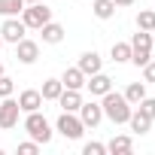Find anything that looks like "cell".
I'll return each mask as SVG.
<instances>
[{
    "label": "cell",
    "mask_w": 155,
    "mask_h": 155,
    "mask_svg": "<svg viewBox=\"0 0 155 155\" xmlns=\"http://www.w3.org/2000/svg\"><path fill=\"white\" fill-rule=\"evenodd\" d=\"M37 152H40V143H37V140L18 143V155H37Z\"/></svg>",
    "instance_id": "cell-27"
},
{
    "label": "cell",
    "mask_w": 155,
    "mask_h": 155,
    "mask_svg": "<svg viewBox=\"0 0 155 155\" xmlns=\"http://www.w3.org/2000/svg\"><path fill=\"white\" fill-rule=\"evenodd\" d=\"M137 110H143V113H146L149 119H155V97H149V94H146V97H143V101L137 104Z\"/></svg>",
    "instance_id": "cell-26"
},
{
    "label": "cell",
    "mask_w": 155,
    "mask_h": 155,
    "mask_svg": "<svg viewBox=\"0 0 155 155\" xmlns=\"http://www.w3.org/2000/svg\"><path fill=\"white\" fill-rule=\"evenodd\" d=\"M40 34H43V43H49V46H58V43L64 40V28H61L58 21H46V25L40 28Z\"/></svg>",
    "instance_id": "cell-16"
},
{
    "label": "cell",
    "mask_w": 155,
    "mask_h": 155,
    "mask_svg": "<svg viewBox=\"0 0 155 155\" xmlns=\"http://www.w3.org/2000/svg\"><path fill=\"white\" fill-rule=\"evenodd\" d=\"M21 21H25V28L28 31H40L46 21H52V9L43 3H25V9H21Z\"/></svg>",
    "instance_id": "cell-4"
},
{
    "label": "cell",
    "mask_w": 155,
    "mask_h": 155,
    "mask_svg": "<svg viewBox=\"0 0 155 155\" xmlns=\"http://www.w3.org/2000/svg\"><path fill=\"white\" fill-rule=\"evenodd\" d=\"M143 82H155V61L143 64Z\"/></svg>",
    "instance_id": "cell-28"
},
{
    "label": "cell",
    "mask_w": 155,
    "mask_h": 155,
    "mask_svg": "<svg viewBox=\"0 0 155 155\" xmlns=\"http://www.w3.org/2000/svg\"><path fill=\"white\" fill-rule=\"evenodd\" d=\"M15 58H18L21 64H34V61L40 58V46H37L34 40H28V37H25V40H18V43H15Z\"/></svg>",
    "instance_id": "cell-9"
},
{
    "label": "cell",
    "mask_w": 155,
    "mask_h": 155,
    "mask_svg": "<svg viewBox=\"0 0 155 155\" xmlns=\"http://www.w3.org/2000/svg\"><path fill=\"white\" fill-rule=\"evenodd\" d=\"M137 28L140 31H155V9H140L137 12Z\"/></svg>",
    "instance_id": "cell-23"
},
{
    "label": "cell",
    "mask_w": 155,
    "mask_h": 155,
    "mask_svg": "<svg viewBox=\"0 0 155 155\" xmlns=\"http://www.w3.org/2000/svg\"><path fill=\"white\" fill-rule=\"evenodd\" d=\"M46 101H43V94L37 91V88H25L21 94H18V107H21V113H34V110H40Z\"/></svg>",
    "instance_id": "cell-13"
},
{
    "label": "cell",
    "mask_w": 155,
    "mask_h": 155,
    "mask_svg": "<svg viewBox=\"0 0 155 155\" xmlns=\"http://www.w3.org/2000/svg\"><path fill=\"white\" fill-rule=\"evenodd\" d=\"M85 79H88V76H85L79 67H67V70L61 73V85H64V88H73V91H82V88H85Z\"/></svg>",
    "instance_id": "cell-10"
},
{
    "label": "cell",
    "mask_w": 155,
    "mask_h": 155,
    "mask_svg": "<svg viewBox=\"0 0 155 155\" xmlns=\"http://www.w3.org/2000/svg\"><path fill=\"white\" fill-rule=\"evenodd\" d=\"M101 107H104V119H110L113 125H128V119H131V104L125 101V94H119V91H107L104 97H101Z\"/></svg>",
    "instance_id": "cell-1"
},
{
    "label": "cell",
    "mask_w": 155,
    "mask_h": 155,
    "mask_svg": "<svg viewBox=\"0 0 155 155\" xmlns=\"http://www.w3.org/2000/svg\"><path fill=\"white\" fill-rule=\"evenodd\" d=\"M55 131H58L64 140H79V137L85 134V125H82L79 113H64V110H61V116H58V122H55Z\"/></svg>",
    "instance_id": "cell-5"
},
{
    "label": "cell",
    "mask_w": 155,
    "mask_h": 155,
    "mask_svg": "<svg viewBox=\"0 0 155 155\" xmlns=\"http://www.w3.org/2000/svg\"><path fill=\"white\" fill-rule=\"evenodd\" d=\"M25 9V0H0V15L9 18V15H21Z\"/></svg>",
    "instance_id": "cell-22"
},
{
    "label": "cell",
    "mask_w": 155,
    "mask_h": 155,
    "mask_svg": "<svg viewBox=\"0 0 155 155\" xmlns=\"http://www.w3.org/2000/svg\"><path fill=\"white\" fill-rule=\"evenodd\" d=\"M0 76H3V64H0Z\"/></svg>",
    "instance_id": "cell-33"
},
{
    "label": "cell",
    "mask_w": 155,
    "mask_h": 155,
    "mask_svg": "<svg viewBox=\"0 0 155 155\" xmlns=\"http://www.w3.org/2000/svg\"><path fill=\"white\" fill-rule=\"evenodd\" d=\"M91 12H94L101 21H107V18L116 15V3H113V0H91Z\"/></svg>",
    "instance_id": "cell-18"
},
{
    "label": "cell",
    "mask_w": 155,
    "mask_h": 155,
    "mask_svg": "<svg viewBox=\"0 0 155 155\" xmlns=\"http://www.w3.org/2000/svg\"><path fill=\"white\" fill-rule=\"evenodd\" d=\"M152 55H155V31H152Z\"/></svg>",
    "instance_id": "cell-30"
},
{
    "label": "cell",
    "mask_w": 155,
    "mask_h": 155,
    "mask_svg": "<svg viewBox=\"0 0 155 155\" xmlns=\"http://www.w3.org/2000/svg\"><path fill=\"white\" fill-rule=\"evenodd\" d=\"M18 116H21L18 101H12V97H0V128H3V131L15 128V125H18Z\"/></svg>",
    "instance_id": "cell-6"
},
{
    "label": "cell",
    "mask_w": 155,
    "mask_h": 155,
    "mask_svg": "<svg viewBox=\"0 0 155 155\" xmlns=\"http://www.w3.org/2000/svg\"><path fill=\"white\" fill-rule=\"evenodd\" d=\"M134 149V137H128V134H116L110 143H107V152H113V155H125V152H131Z\"/></svg>",
    "instance_id": "cell-17"
},
{
    "label": "cell",
    "mask_w": 155,
    "mask_h": 155,
    "mask_svg": "<svg viewBox=\"0 0 155 155\" xmlns=\"http://www.w3.org/2000/svg\"><path fill=\"white\" fill-rule=\"evenodd\" d=\"M76 67H79L85 76H91V73H101V67H104V58L91 49V52H82L79 55V64H76Z\"/></svg>",
    "instance_id": "cell-12"
},
{
    "label": "cell",
    "mask_w": 155,
    "mask_h": 155,
    "mask_svg": "<svg viewBox=\"0 0 155 155\" xmlns=\"http://www.w3.org/2000/svg\"><path fill=\"white\" fill-rule=\"evenodd\" d=\"M110 55H113L116 64H128V61H131V43H113Z\"/></svg>",
    "instance_id": "cell-21"
},
{
    "label": "cell",
    "mask_w": 155,
    "mask_h": 155,
    "mask_svg": "<svg viewBox=\"0 0 155 155\" xmlns=\"http://www.w3.org/2000/svg\"><path fill=\"white\" fill-rule=\"evenodd\" d=\"M85 88H88L91 94H97V97H104V94H107V91L113 88V79H110L107 73H91L88 79H85Z\"/></svg>",
    "instance_id": "cell-11"
},
{
    "label": "cell",
    "mask_w": 155,
    "mask_h": 155,
    "mask_svg": "<svg viewBox=\"0 0 155 155\" xmlns=\"http://www.w3.org/2000/svg\"><path fill=\"white\" fill-rule=\"evenodd\" d=\"M143 97H146V82H131V85L125 88V101H128L131 107H137Z\"/></svg>",
    "instance_id": "cell-19"
},
{
    "label": "cell",
    "mask_w": 155,
    "mask_h": 155,
    "mask_svg": "<svg viewBox=\"0 0 155 155\" xmlns=\"http://www.w3.org/2000/svg\"><path fill=\"white\" fill-rule=\"evenodd\" d=\"M25 34H28V28H25V21L18 18V15H9L3 25H0V37H3V43H18V40H25Z\"/></svg>",
    "instance_id": "cell-7"
},
{
    "label": "cell",
    "mask_w": 155,
    "mask_h": 155,
    "mask_svg": "<svg viewBox=\"0 0 155 155\" xmlns=\"http://www.w3.org/2000/svg\"><path fill=\"white\" fill-rule=\"evenodd\" d=\"M149 61H152V34L137 28V34L131 37V64L143 67Z\"/></svg>",
    "instance_id": "cell-3"
},
{
    "label": "cell",
    "mask_w": 155,
    "mask_h": 155,
    "mask_svg": "<svg viewBox=\"0 0 155 155\" xmlns=\"http://www.w3.org/2000/svg\"><path fill=\"white\" fill-rule=\"evenodd\" d=\"M58 104H61L64 113H79V107H82V94L73 91V88H64L61 97H58Z\"/></svg>",
    "instance_id": "cell-15"
},
{
    "label": "cell",
    "mask_w": 155,
    "mask_h": 155,
    "mask_svg": "<svg viewBox=\"0 0 155 155\" xmlns=\"http://www.w3.org/2000/svg\"><path fill=\"white\" fill-rule=\"evenodd\" d=\"M152 122H155V119H149L143 110H131V119H128V125H131V131H134V134H140V137H143V134H149Z\"/></svg>",
    "instance_id": "cell-14"
},
{
    "label": "cell",
    "mask_w": 155,
    "mask_h": 155,
    "mask_svg": "<svg viewBox=\"0 0 155 155\" xmlns=\"http://www.w3.org/2000/svg\"><path fill=\"white\" fill-rule=\"evenodd\" d=\"M25 131H28V134H31V140H37L40 146L52 143V137H55V131H52L49 119H46L40 110H34V113H25Z\"/></svg>",
    "instance_id": "cell-2"
},
{
    "label": "cell",
    "mask_w": 155,
    "mask_h": 155,
    "mask_svg": "<svg viewBox=\"0 0 155 155\" xmlns=\"http://www.w3.org/2000/svg\"><path fill=\"white\" fill-rule=\"evenodd\" d=\"M79 119H82V125L85 128H97L101 122H104V107L97 104V101H82V107H79Z\"/></svg>",
    "instance_id": "cell-8"
},
{
    "label": "cell",
    "mask_w": 155,
    "mask_h": 155,
    "mask_svg": "<svg viewBox=\"0 0 155 155\" xmlns=\"http://www.w3.org/2000/svg\"><path fill=\"white\" fill-rule=\"evenodd\" d=\"M25 3H40V0H25Z\"/></svg>",
    "instance_id": "cell-31"
},
{
    "label": "cell",
    "mask_w": 155,
    "mask_h": 155,
    "mask_svg": "<svg viewBox=\"0 0 155 155\" xmlns=\"http://www.w3.org/2000/svg\"><path fill=\"white\" fill-rule=\"evenodd\" d=\"M61 91H64V85H61V79H46L43 82V101H58L61 97Z\"/></svg>",
    "instance_id": "cell-20"
},
{
    "label": "cell",
    "mask_w": 155,
    "mask_h": 155,
    "mask_svg": "<svg viewBox=\"0 0 155 155\" xmlns=\"http://www.w3.org/2000/svg\"><path fill=\"white\" fill-rule=\"evenodd\" d=\"M104 152H107V143H97V140L82 146V155H104Z\"/></svg>",
    "instance_id": "cell-25"
},
{
    "label": "cell",
    "mask_w": 155,
    "mask_h": 155,
    "mask_svg": "<svg viewBox=\"0 0 155 155\" xmlns=\"http://www.w3.org/2000/svg\"><path fill=\"white\" fill-rule=\"evenodd\" d=\"M113 3H116V6H131L134 0H113Z\"/></svg>",
    "instance_id": "cell-29"
},
{
    "label": "cell",
    "mask_w": 155,
    "mask_h": 155,
    "mask_svg": "<svg viewBox=\"0 0 155 155\" xmlns=\"http://www.w3.org/2000/svg\"><path fill=\"white\" fill-rule=\"evenodd\" d=\"M12 91H15V82L3 73V76H0V97H12Z\"/></svg>",
    "instance_id": "cell-24"
},
{
    "label": "cell",
    "mask_w": 155,
    "mask_h": 155,
    "mask_svg": "<svg viewBox=\"0 0 155 155\" xmlns=\"http://www.w3.org/2000/svg\"><path fill=\"white\" fill-rule=\"evenodd\" d=\"M0 49H3V37H0Z\"/></svg>",
    "instance_id": "cell-32"
}]
</instances>
